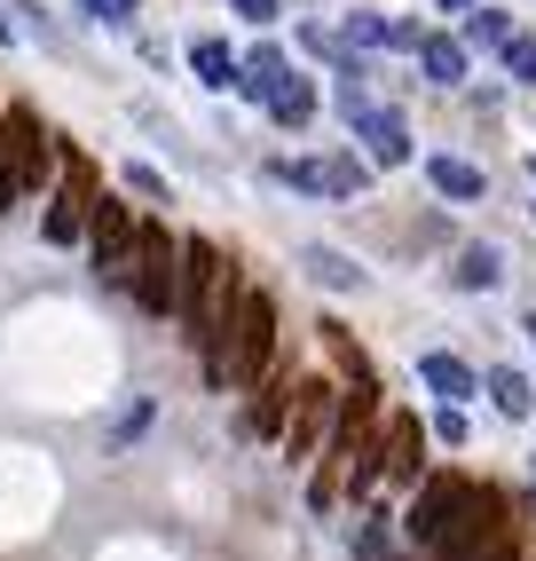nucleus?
<instances>
[{
  "label": "nucleus",
  "instance_id": "15",
  "mask_svg": "<svg viewBox=\"0 0 536 561\" xmlns=\"http://www.w3.org/2000/svg\"><path fill=\"white\" fill-rule=\"evenodd\" d=\"M427 182H434L442 198H457V206H474V198L489 191V174H481L474 159H450V151H434V159H427Z\"/></svg>",
  "mask_w": 536,
  "mask_h": 561
},
{
  "label": "nucleus",
  "instance_id": "23",
  "mask_svg": "<svg viewBox=\"0 0 536 561\" xmlns=\"http://www.w3.org/2000/svg\"><path fill=\"white\" fill-rule=\"evenodd\" d=\"M356 561H395V530H387V514H378V506L356 522Z\"/></svg>",
  "mask_w": 536,
  "mask_h": 561
},
{
  "label": "nucleus",
  "instance_id": "19",
  "mask_svg": "<svg viewBox=\"0 0 536 561\" xmlns=\"http://www.w3.org/2000/svg\"><path fill=\"white\" fill-rule=\"evenodd\" d=\"M300 261H308V277H316V285H331V293H363V261H356V253H339V245H308Z\"/></svg>",
  "mask_w": 536,
  "mask_h": 561
},
{
  "label": "nucleus",
  "instance_id": "17",
  "mask_svg": "<svg viewBox=\"0 0 536 561\" xmlns=\"http://www.w3.org/2000/svg\"><path fill=\"white\" fill-rule=\"evenodd\" d=\"M363 182H371V159L363 151H324L316 159V191L324 198H363Z\"/></svg>",
  "mask_w": 536,
  "mask_h": 561
},
{
  "label": "nucleus",
  "instance_id": "1",
  "mask_svg": "<svg viewBox=\"0 0 536 561\" xmlns=\"http://www.w3.org/2000/svg\"><path fill=\"white\" fill-rule=\"evenodd\" d=\"M135 309L142 317H174V293H182V238L166 221H135V253H127V277Z\"/></svg>",
  "mask_w": 536,
  "mask_h": 561
},
{
  "label": "nucleus",
  "instance_id": "28",
  "mask_svg": "<svg viewBox=\"0 0 536 561\" xmlns=\"http://www.w3.org/2000/svg\"><path fill=\"white\" fill-rule=\"evenodd\" d=\"M434 435H442V443H466V411L442 403V411H434Z\"/></svg>",
  "mask_w": 536,
  "mask_h": 561
},
{
  "label": "nucleus",
  "instance_id": "14",
  "mask_svg": "<svg viewBox=\"0 0 536 561\" xmlns=\"http://www.w3.org/2000/svg\"><path fill=\"white\" fill-rule=\"evenodd\" d=\"M189 71H198V88L229 95V88H237V48L213 41V32H198V41H189Z\"/></svg>",
  "mask_w": 536,
  "mask_h": 561
},
{
  "label": "nucleus",
  "instance_id": "29",
  "mask_svg": "<svg viewBox=\"0 0 536 561\" xmlns=\"http://www.w3.org/2000/svg\"><path fill=\"white\" fill-rule=\"evenodd\" d=\"M24 32H16V16H9V0H0V48H16Z\"/></svg>",
  "mask_w": 536,
  "mask_h": 561
},
{
  "label": "nucleus",
  "instance_id": "32",
  "mask_svg": "<svg viewBox=\"0 0 536 561\" xmlns=\"http://www.w3.org/2000/svg\"><path fill=\"white\" fill-rule=\"evenodd\" d=\"M528 174H536V159H528Z\"/></svg>",
  "mask_w": 536,
  "mask_h": 561
},
{
  "label": "nucleus",
  "instance_id": "2",
  "mask_svg": "<svg viewBox=\"0 0 536 561\" xmlns=\"http://www.w3.org/2000/svg\"><path fill=\"white\" fill-rule=\"evenodd\" d=\"M277 364V301L260 285H237V309H229V388L268 380Z\"/></svg>",
  "mask_w": 536,
  "mask_h": 561
},
{
  "label": "nucleus",
  "instance_id": "20",
  "mask_svg": "<svg viewBox=\"0 0 536 561\" xmlns=\"http://www.w3.org/2000/svg\"><path fill=\"white\" fill-rule=\"evenodd\" d=\"M316 341H324V356H331L339 371H348V380H363V371H371V356L356 348V332L339 324V317H324V324H316Z\"/></svg>",
  "mask_w": 536,
  "mask_h": 561
},
{
  "label": "nucleus",
  "instance_id": "13",
  "mask_svg": "<svg viewBox=\"0 0 536 561\" xmlns=\"http://www.w3.org/2000/svg\"><path fill=\"white\" fill-rule=\"evenodd\" d=\"M450 285H457V293L505 285V253H497V245H457V253H450Z\"/></svg>",
  "mask_w": 536,
  "mask_h": 561
},
{
  "label": "nucleus",
  "instance_id": "11",
  "mask_svg": "<svg viewBox=\"0 0 536 561\" xmlns=\"http://www.w3.org/2000/svg\"><path fill=\"white\" fill-rule=\"evenodd\" d=\"M418 380H427L442 403H466V396H481V371H474L466 356H450V348H427V356H418Z\"/></svg>",
  "mask_w": 536,
  "mask_h": 561
},
{
  "label": "nucleus",
  "instance_id": "21",
  "mask_svg": "<svg viewBox=\"0 0 536 561\" xmlns=\"http://www.w3.org/2000/svg\"><path fill=\"white\" fill-rule=\"evenodd\" d=\"M505 41H513V16L489 9V0H474L466 9V48H505Z\"/></svg>",
  "mask_w": 536,
  "mask_h": 561
},
{
  "label": "nucleus",
  "instance_id": "25",
  "mask_svg": "<svg viewBox=\"0 0 536 561\" xmlns=\"http://www.w3.org/2000/svg\"><path fill=\"white\" fill-rule=\"evenodd\" d=\"M497 56H505V80H521V88H536V32H513V41H505V48H497Z\"/></svg>",
  "mask_w": 536,
  "mask_h": 561
},
{
  "label": "nucleus",
  "instance_id": "26",
  "mask_svg": "<svg viewBox=\"0 0 536 561\" xmlns=\"http://www.w3.org/2000/svg\"><path fill=\"white\" fill-rule=\"evenodd\" d=\"M150 420H159V403H135V411H119V420H110V443H135Z\"/></svg>",
  "mask_w": 536,
  "mask_h": 561
},
{
  "label": "nucleus",
  "instance_id": "4",
  "mask_svg": "<svg viewBox=\"0 0 536 561\" xmlns=\"http://www.w3.org/2000/svg\"><path fill=\"white\" fill-rule=\"evenodd\" d=\"M48 127H40V111L32 103H9L0 111V159H9V174H16V198H32V191H48V174H56V151H48Z\"/></svg>",
  "mask_w": 536,
  "mask_h": 561
},
{
  "label": "nucleus",
  "instance_id": "7",
  "mask_svg": "<svg viewBox=\"0 0 536 561\" xmlns=\"http://www.w3.org/2000/svg\"><path fill=\"white\" fill-rule=\"evenodd\" d=\"M410 514H403V530L418 538V546H442V530L457 522V506H466V474H418L410 482Z\"/></svg>",
  "mask_w": 536,
  "mask_h": 561
},
{
  "label": "nucleus",
  "instance_id": "27",
  "mask_svg": "<svg viewBox=\"0 0 536 561\" xmlns=\"http://www.w3.org/2000/svg\"><path fill=\"white\" fill-rule=\"evenodd\" d=\"M229 9H237L245 24H277V16H284V0H229Z\"/></svg>",
  "mask_w": 536,
  "mask_h": 561
},
{
  "label": "nucleus",
  "instance_id": "12",
  "mask_svg": "<svg viewBox=\"0 0 536 561\" xmlns=\"http://www.w3.org/2000/svg\"><path fill=\"white\" fill-rule=\"evenodd\" d=\"M418 71H427V80L434 88H457V80H466V41H450V32H418Z\"/></svg>",
  "mask_w": 536,
  "mask_h": 561
},
{
  "label": "nucleus",
  "instance_id": "24",
  "mask_svg": "<svg viewBox=\"0 0 536 561\" xmlns=\"http://www.w3.org/2000/svg\"><path fill=\"white\" fill-rule=\"evenodd\" d=\"M127 198H142V206H174V182H166L159 167H142V159H127Z\"/></svg>",
  "mask_w": 536,
  "mask_h": 561
},
{
  "label": "nucleus",
  "instance_id": "10",
  "mask_svg": "<svg viewBox=\"0 0 536 561\" xmlns=\"http://www.w3.org/2000/svg\"><path fill=\"white\" fill-rule=\"evenodd\" d=\"M284 403H292L284 380H253V388H245V411H237V435L277 443V435H284Z\"/></svg>",
  "mask_w": 536,
  "mask_h": 561
},
{
  "label": "nucleus",
  "instance_id": "31",
  "mask_svg": "<svg viewBox=\"0 0 536 561\" xmlns=\"http://www.w3.org/2000/svg\"><path fill=\"white\" fill-rule=\"evenodd\" d=\"M521 332H528V341H536V309H528V317H521Z\"/></svg>",
  "mask_w": 536,
  "mask_h": 561
},
{
  "label": "nucleus",
  "instance_id": "5",
  "mask_svg": "<svg viewBox=\"0 0 536 561\" xmlns=\"http://www.w3.org/2000/svg\"><path fill=\"white\" fill-rule=\"evenodd\" d=\"M331 411H339V388L331 380H292V403H284V459L292 467H308L316 459V443L331 435Z\"/></svg>",
  "mask_w": 536,
  "mask_h": 561
},
{
  "label": "nucleus",
  "instance_id": "6",
  "mask_svg": "<svg viewBox=\"0 0 536 561\" xmlns=\"http://www.w3.org/2000/svg\"><path fill=\"white\" fill-rule=\"evenodd\" d=\"M88 261H95V277L103 285H119L127 277V253H135V206L127 198H110V191H95V214H88Z\"/></svg>",
  "mask_w": 536,
  "mask_h": 561
},
{
  "label": "nucleus",
  "instance_id": "16",
  "mask_svg": "<svg viewBox=\"0 0 536 561\" xmlns=\"http://www.w3.org/2000/svg\"><path fill=\"white\" fill-rule=\"evenodd\" d=\"M284 71H292V64H284V48H277V41H260V48H245V56H237V95H245V103H260L268 88L284 80Z\"/></svg>",
  "mask_w": 536,
  "mask_h": 561
},
{
  "label": "nucleus",
  "instance_id": "18",
  "mask_svg": "<svg viewBox=\"0 0 536 561\" xmlns=\"http://www.w3.org/2000/svg\"><path fill=\"white\" fill-rule=\"evenodd\" d=\"M481 396L505 411V420H528L536 411V388H528V371H513V364H497V371H481Z\"/></svg>",
  "mask_w": 536,
  "mask_h": 561
},
{
  "label": "nucleus",
  "instance_id": "8",
  "mask_svg": "<svg viewBox=\"0 0 536 561\" xmlns=\"http://www.w3.org/2000/svg\"><path fill=\"white\" fill-rule=\"evenodd\" d=\"M378 474H387V482H418V474H427V427H418L410 411H387V420H378Z\"/></svg>",
  "mask_w": 536,
  "mask_h": 561
},
{
  "label": "nucleus",
  "instance_id": "30",
  "mask_svg": "<svg viewBox=\"0 0 536 561\" xmlns=\"http://www.w3.org/2000/svg\"><path fill=\"white\" fill-rule=\"evenodd\" d=\"M466 9H474V0H442V16H466Z\"/></svg>",
  "mask_w": 536,
  "mask_h": 561
},
{
  "label": "nucleus",
  "instance_id": "22",
  "mask_svg": "<svg viewBox=\"0 0 536 561\" xmlns=\"http://www.w3.org/2000/svg\"><path fill=\"white\" fill-rule=\"evenodd\" d=\"M88 24H103V32H135L142 24V0H71Z\"/></svg>",
  "mask_w": 536,
  "mask_h": 561
},
{
  "label": "nucleus",
  "instance_id": "3",
  "mask_svg": "<svg viewBox=\"0 0 536 561\" xmlns=\"http://www.w3.org/2000/svg\"><path fill=\"white\" fill-rule=\"evenodd\" d=\"M95 191H103V167H95L88 151H63V159H56V182H48L40 238H48V245H80V238H88V214H95Z\"/></svg>",
  "mask_w": 536,
  "mask_h": 561
},
{
  "label": "nucleus",
  "instance_id": "9",
  "mask_svg": "<svg viewBox=\"0 0 536 561\" xmlns=\"http://www.w3.org/2000/svg\"><path fill=\"white\" fill-rule=\"evenodd\" d=\"M260 111H268V119H277L284 135H300V127H316V111H324V88L308 80V71H284V80L260 95Z\"/></svg>",
  "mask_w": 536,
  "mask_h": 561
}]
</instances>
